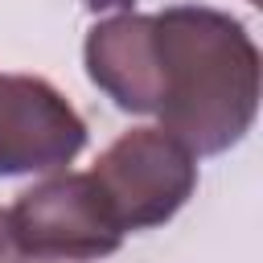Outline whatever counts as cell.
I'll use <instances>...</instances> for the list:
<instances>
[{
    "mask_svg": "<svg viewBox=\"0 0 263 263\" xmlns=\"http://www.w3.org/2000/svg\"><path fill=\"white\" fill-rule=\"evenodd\" d=\"M160 49V132L193 156H222L259 115V45L242 21L210 4L152 12Z\"/></svg>",
    "mask_w": 263,
    "mask_h": 263,
    "instance_id": "1",
    "label": "cell"
},
{
    "mask_svg": "<svg viewBox=\"0 0 263 263\" xmlns=\"http://www.w3.org/2000/svg\"><path fill=\"white\" fill-rule=\"evenodd\" d=\"M123 234L173 222L197 189V156L160 127L123 132L90 168Z\"/></svg>",
    "mask_w": 263,
    "mask_h": 263,
    "instance_id": "2",
    "label": "cell"
},
{
    "mask_svg": "<svg viewBox=\"0 0 263 263\" xmlns=\"http://www.w3.org/2000/svg\"><path fill=\"white\" fill-rule=\"evenodd\" d=\"M12 234L25 259L37 263H90L123 247V226L115 222L103 189L90 173H53L25 189L8 210Z\"/></svg>",
    "mask_w": 263,
    "mask_h": 263,
    "instance_id": "3",
    "label": "cell"
},
{
    "mask_svg": "<svg viewBox=\"0 0 263 263\" xmlns=\"http://www.w3.org/2000/svg\"><path fill=\"white\" fill-rule=\"evenodd\" d=\"M86 148V119L37 74L0 70V177L62 173Z\"/></svg>",
    "mask_w": 263,
    "mask_h": 263,
    "instance_id": "4",
    "label": "cell"
},
{
    "mask_svg": "<svg viewBox=\"0 0 263 263\" xmlns=\"http://www.w3.org/2000/svg\"><path fill=\"white\" fill-rule=\"evenodd\" d=\"M86 78L127 115L160 111V49L152 12L115 8L86 29Z\"/></svg>",
    "mask_w": 263,
    "mask_h": 263,
    "instance_id": "5",
    "label": "cell"
},
{
    "mask_svg": "<svg viewBox=\"0 0 263 263\" xmlns=\"http://www.w3.org/2000/svg\"><path fill=\"white\" fill-rule=\"evenodd\" d=\"M0 263H25V251L12 234V218L8 210H0Z\"/></svg>",
    "mask_w": 263,
    "mask_h": 263,
    "instance_id": "6",
    "label": "cell"
}]
</instances>
